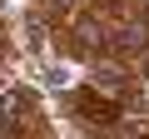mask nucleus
<instances>
[{
  "label": "nucleus",
  "instance_id": "nucleus-1",
  "mask_svg": "<svg viewBox=\"0 0 149 139\" xmlns=\"http://www.w3.org/2000/svg\"><path fill=\"white\" fill-rule=\"evenodd\" d=\"M60 5H74V0H60Z\"/></svg>",
  "mask_w": 149,
  "mask_h": 139
}]
</instances>
